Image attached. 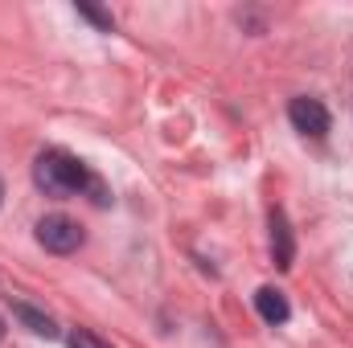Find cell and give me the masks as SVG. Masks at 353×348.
Returning <instances> with one entry per match:
<instances>
[{"label":"cell","instance_id":"1","mask_svg":"<svg viewBox=\"0 0 353 348\" xmlns=\"http://www.w3.org/2000/svg\"><path fill=\"white\" fill-rule=\"evenodd\" d=\"M33 180H37V188L50 193V197H79V193H87L90 184H94V176L87 173V164L74 160L70 152H58V148L37 156Z\"/></svg>","mask_w":353,"mask_h":348},{"label":"cell","instance_id":"2","mask_svg":"<svg viewBox=\"0 0 353 348\" xmlns=\"http://www.w3.org/2000/svg\"><path fill=\"white\" fill-rule=\"evenodd\" d=\"M37 242H41L50 254H74V250L83 246V230H79L74 217H66V213H50V217L37 221Z\"/></svg>","mask_w":353,"mask_h":348},{"label":"cell","instance_id":"3","mask_svg":"<svg viewBox=\"0 0 353 348\" xmlns=\"http://www.w3.org/2000/svg\"><path fill=\"white\" fill-rule=\"evenodd\" d=\"M288 119H292L296 131H304V135H312V140L329 135V123H333L329 111H325V102H321V98H308V94H300V98L288 102Z\"/></svg>","mask_w":353,"mask_h":348},{"label":"cell","instance_id":"4","mask_svg":"<svg viewBox=\"0 0 353 348\" xmlns=\"http://www.w3.org/2000/svg\"><path fill=\"white\" fill-rule=\"evenodd\" d=\"M271 259L279 270H292V259H296V242H292V226L283 209H271Z\"/></svg>","mask_w":353,"mask_h":348},{"label":"cell","instance_id":"5","mask_svg":"<svg viewBox=\"0 0 353 348\" xmlns=\"http://www.w3.org/2000/svg\"><path fill=\"white\" fill-rule=\"evenodd\" d=\"M255 307H259V316L267 324H288L292 320V307H288L283 291H275V287H259L255 291Z\"/></svg>","mask_w":353,"mask_h":348},{"label":"cell","instance_id":"6","mask_svg":"<svg viewBox=\"0 0 353 348\" xmlns=\"http://www.w3.org/2000/svg\"><path fill=\"white\" fill-rule=\"evenodd\" d=\"M12 316H17L33 336H46V340H54V336H58V324H54L46 312H37L33 303H12Z\"/></svg>","mask_w":353,"mask_h":348},{"label":"cell","instance_id":"7","mask_svg":"<svg viewBox=\"0 0 353 348\" xmlns=\"http://www.w3.org/2000/svg\"><path fill=\"white\" fill-rule=\"evenodd\" d=\"M79 17H87L90 25H99L103 33H111V29H115V21H111V12H103V8H94V4H79Z\"/></svg>","mask_w":353,"mask_h":348},{"label":"cell","instance_id":"8","mask_svg":"<svg viewBox=\"0 0 353 348\" xmlns=\"http://www.w3.org/2000/svg\"><path fill=\"white\" fill-rule=\"evenodd\" d=\"M66 345H70V348H111L103 336H94V332H87V328H74Z\"/></svg>","mask_w":353,"mask_h":348},{"label":"cell","instance_id":"9","mask_svg":"<svg viewBox=\"0 0 353 348\" xmlns=\"http://www.w3.org/2000/svg\"><path fill=\"white\" fill-rule=\"evenodd\" d=\"M0 201H4V180H0Z\"/></svg>","mask_w":353,"mask_h":348},{"label":"cell","instance_id":"10","mask_svg":"<svg viewBox=\"0 0 353 348\" xmlns=\"http://www.w3.org/2000/svg\"><path fill=\"white\" fill-rule=\"evenodd\" d=\"M0 340H4V320H0Z\"/></svg>","mask_w":353,"mask_h":348}]
</instances>
